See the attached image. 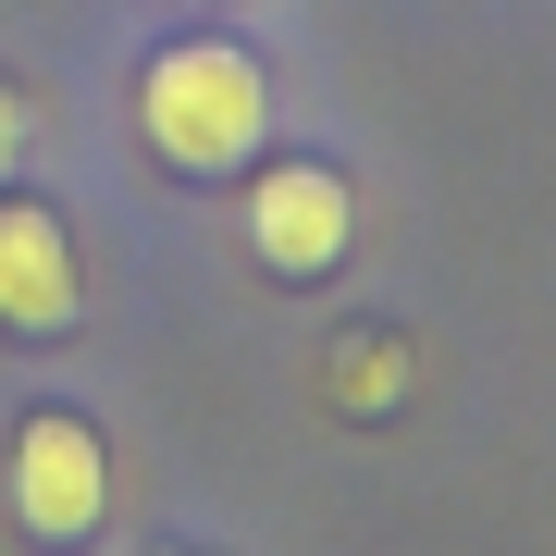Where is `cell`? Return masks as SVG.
Listing matches in <instances>:
<instances>
[{
  "label": "cell",
  "mask_w": 556,
  "mask_h": 556,
  "mask_svg": "<svg viewBox=\"0 0 556 556\" xmlns=\"http://www.w3.org/2000/svg\"><path fill=\"white\" fill-rule=\"evenodd\" d=\"M13 161H25V87L0 75V174H13Z\"/></svg>",
  "instance_id": "6"
},
{
  "label": "cell",
  "mask_w": 556,
  "mask_h": 556,
  "mask_svg": "<svg viewBox=\"0 0 556 556\" xmlns=\"http://www.w3.org/2000/svg\"><path fill=\"white\" fill-rule=\"evenodd\" d=\"M396 396H408V346L396 334H334V408L371 420V408H396Z\"/></svg>",
  "instance_id": "5"
},
{
  "label": "cell",
  "mask_w": 556,
  "mask_h": 556,
  "mask_svg": "<svg viewBox=\"0 0 556 556\" xmlns=\"http://www.w3.org/2000/svg\"><path fill=\"white\" fill-rule=\"evenodd\" d=\"M100 507H112V445L87 433L75 408H38V420L13 433V519H25L38 544H87Z\"/></svg>",
  "instance_id": "2"
},
{
  "label": "cell",
  "mask_w": 556,
  "mask_h": 556,
  "mask_svg": "<svg viewBox=\"0 0 556 556\" xmlns=\"http://www.w3.org/2000/svg\"><path fill=\"white\" fill-rule=\"evenodd\" d=\"M87 298V273H75V236H62V211L38 199H0V321L13 334H62Z\"/></svg>",
  "instance_id": "4"
},
{
  "label": "cell",
  "mask_w": 556,
  "mask_h": 556,
  "mask_svg": "<svg viewBox=\"0 0 556 556\" xmlns=\"http://www.w3.org/2000/svg\"><path fill=\"white\" fill-rule=\"evenodd\" d=\"M137 137L174 174H236V161L273 137V75H260L248 38H174L137 75Z\"/></svg>",
  "instance_id": "1"
},
{
  "label": "cell",
  "mask_w": 556,
  "mask_h": 556,
  "mask_svg": "<svg viewBox=\"0 0 556 556\" xmlns=\"http://www.w3.org/2000/svg\"><path fill=\"white\" fill-rule=\"evenodd\" d=\"M346 223H358V199H346L334 161H273L260 199H248V248L273 260L285 285H309V273H334V260H346Z\"/></svg>",
  "instance_id": "3"
}]
</instances>
